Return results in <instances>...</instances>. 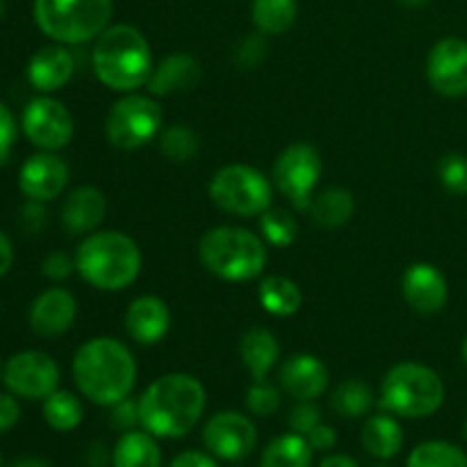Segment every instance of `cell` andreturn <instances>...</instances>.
<instances>
[{
    "instance_id": "6da1fadb",
    "label": "cell",
    "mask_w": 467,
    "mask_h": 467,
    "mask_svg": "<svg viewBox=\"0 0 467 467\" xmlns=\"http://www.w3.org/2000/svg\"><path fill=\"white\" fill-rule=\"evenodd\" d=\"M73 383L85 400L108 406L130 397L137 381V363L132 351L117 337L99 336L78 347L71 363Z\"/></svg>"
},
{
    "instance_id": "7a4b0ae2",
    "label": "cell",
    "mask_w": 467,
    "mask_h": 467,
    "mask_svg": "<svg viewBox=\"0 0 467 467\" xmlns=\"http://www.w3.org/2000/svg\"><path fill=\"white\" fill-rule=\"evenodd\" d=\"M205 404L208 395L199 379L185 372L164 374L141 392L140 427L158 441H178L194 431Z\"/></svg>"
},
{
    "instance_id": "3957f363",
    "label": "cell",
    "mask_w": 467,
    "mask_h": 467,
    "mask_svg": "<svg viewBox=\"0 0 467 467\" xmlns=\"http://www.w3.org/2000/svg\"><path fill=\"white\" fill-rule=\"evenodd\" d=\"M91 67L105 87L130 94L149 82L155 64L144 32L128 23H119L99 35L91 50Z\"/></svg>"
},
{
    "instance_id": "277c9868",
    "label": "cell",
    "mask_w": 467,
    "mask_h": 467,
    "mask_svg": "<svg viewBox=\"0 0 467 467\" xmlns=\"http://www.w3.org/2000/svg\"><path fill=\"white\" fill-rule=\"evenodd\" d=\"M76 272L100 292H121L140 278L141 251L121 231H94L76 251Z\"/></svg>"
},
{
    "instance_id": "5b68a950",
    "label": "cell",
    "mask_w": 467,
    "mask_h": 467,
    "mask_svg": "<svg viewBox=\"0 0 467 467\" xmlns=\"http://www.w3.org/2000/svg\"><path fill=\"white\" fill-rule=\"evenodd\" d=\"M201 265L213 276L231 283L258 278L267 267V242L242 226H214L199 240Z\"/></svg>"
},
{
    "instance_id": "8992f818",
    "label": "cell",
    "mask_w": 467,
    "mask_h": 467,
    "mask_svg": "<svg viewBox=\"0 0 467 467\" xmlns=\"http://www.w3.org/2000/svg\"><path fill=\"white\" fill-rule=\"evenodd\" d=\"M445 401V383L422 363H400L381 381L379 406L395 418L422 420L438 413Z\"/></svg>"
},
{
    "instance_id": "52a82bcc",
    "label": "cell",
    "mask_w": 467,
    "mask_h": 467,
    "mask_svg": "<svg viewBox=\"0 0 467 467\" xmlns=\"http://www.w3.org/2000/svg\"><path fill=\"white\" fill-rule=\"evenodd\" d=\"M112 18V0H35V21L48 39L80 46L99 39Z\"/></svg>"
},
{
    "instance_id": "ba28073f",
    "label": "cell",
    "mask_w": 467,
    "mask_h": 467,
    "mask_svg": "<svg viewBox=\"0 0 467 467\" xmlns=\"http://www.w3.org/2000/svg\"><path fill=\"white\" fill-rule=\"evenodd\" d=\"M208 194L222 213L249 219L260 217L272 208L274 187L260 169L249 164H226L210 178Z\"/></svg>"
},
{
    "instance_id": "9c48e42d",
    "label": "cell",
    "mask_w": 467,
    "mask_h": 467,
    "mask_svg": "<svg viewBox=\"0 0 467 467\" xmlns=\"http://www.w3.org/2000/svg\"><path fill=\"white\" fill-rule=\"evenodd\" d=\"M162 105L155 96L130 91L109 108L105 119V135L114 149L135 150L158 140L162 132Z\"/></svg>"
},
{
    "instance_id": "30bf717a",
    "label": "cell",
    "mask_w": 467,
    "mask_h": 467,
    "mask_svg": "<svg viewBox=\"0 0 467 467\" xmlns=\"http://www.w3.org/2000/svg\"><path fill=\"white\" fill-rule=\"evenodd\" d=\"M322 155L308 141H295L281 150L272 169V182L296 210L308 208L322 178Z\"/></svg>"
},
{
    "instance_id": "8fae6325",
    "label": "cell",
    "mask_w": 467,
    "mask_h": 467,
    "mask_svg": "<svg viewBox=\"0 0 467 467\" xmlns=\"http://www.w3.org/2000/svg\"><path fill=\"white\" fill-rule=\"evenodd\" d=\"M3 381L7 390L21 400L44 401L59 388V365L46 351H18L5 363Z\"/></svg>"
},
{
    "instance_id": "7c38bea8",
    "label": "cell",
    "mask_w": 467,
    "mask_h": 467,
    "mask_svg": "<svg viewBox=\"0 0 467 467\" xmlns=\"http://www.w3.org/2000/svg\"><path fill=\"white\" fill-rule=\"evenodd\" d=\"M201 438L208 454H213L214 459L237 463V461L249 459L251 451L255 450L258 429L249 415L237 413V410H222L203 424Z\"/></svg>"
},
{
    "instance_id": "4fadbf2b",
    "label": "cell",
    "mask_w": 467,
    "mask_h": 467,
    "mask_svg": "<svg viewBox=\"0 0 467 467\" xmlns=\"http://www.w3.org/2000/svg\"><path fill=\"white\" fill-rule=\"evenodd\" d=\"M23 132L41 150H59L73 140L76 123L62 100L41 94L26 105L21 117Z\"/></svg>"
},
{
    "instance_id": "5bb4252c",
    "label": "cell",
    "mask_w": 467,
    "mask_h": 467,
    "mask_svg": "<svg viewBox=\"0 0 467 467\" xmlns=\"http://www.w3.org/2000/svg\"><path fill=\"white\" fill-rule=\"evenodd\" d=\"M427 80L447 99L467 94V41L461 36H445L427 57Z\"/></svg>"
},
{
    "instance_id": "9a60e30c",
    "label": "cell",
    "mask_w": 467,
    "mask_h": 467,
    "mask_svg": "<svg viewBox=\"0 0 467 467\" xmlns=\"http://www.w3.org/2000/svg\"><path fill=\"white\" fill-rule=\"evenodd\" d=\"M68 185V164L57 150H41L30 155L18 171V190L30 201L48 203L55 201Z\"/></svg>"
},
{
    "instance_id": "2e32d148",
    "label": "cell",
    "mask_w": 467,
    "mask_h": 467,
    "mask_svg": "<svg viewBox=\"0 0 467 467\" xmlns=\"http://www.w3.org/2000/svg\"><path fill=\"white\" fill-rule=\"evenodd\" d=\"M401 295L415 313L436 315L447 306L450 285L436 265L413 263L401 276Z\"/></svg>"
},
{
    "instance_id": "e0dca14e",
    "label": "cell",
    "mask_w": 467,
    "mask_h": 467,
    "mask_svg": "<svg viewBox=\"0 0 467 467\" xmlns=\"http://www.w3.org/2000/svg\"><path fill=\"white\" fill-rule=\"evenodd\" d=\"M78 301L64 287H48L30 304L27 322L39 337H59L73 327Z\"/></svg>"
},
{
    "instance_id": "ac0fdd59",
    "label": "cell",
    "mask_w": 467,
    "mask_h": 467,
    "mask_svg": "<svg viewBox=\"0 0 467 467\" xmlns=\"http://www.w3.org/2000/svg\"><path fill=\"white\" fill-rule=\"evenodd\" d=\"M126 331L137 345L153 347L167 337L171 328V313L169 306L155 295H141L130 301L126 315H123Z\"/></svg>"
},
{
    "instance_id": "d6986e66",
    "label": "cell",
    "mask_w": 467,
    "mask_h": 467,
    "mask_svg": "<svg viewBox=\"0 0 467 467\" xmlns=\"http://www.w3.org/2000/svg\"><path fill=\"white\" fill-rule=\"evenodd\" d=\"M283 392L296 401H315L327 392L331 374L324 360L313 354H296L283 363L281 374Z\"/></svg>"
},
{
    "instance_id": "ffe728a7",
    "label": "cell",
    "mask_w": 467,
    "mask_h": 467,
    "mask_svg": "<svg viewBox=\"0 0 467 467\" xmlns=\"http://www.w3.org/2000/svg\"><path fill=\"white\" fill-rule=\"evenodd\" d=\"M73 71H76V59L67 46H44L27 62V82L39 94H53L71 82Z\"/></svg>"
},
{
    "instance_id": "44dd1931",
    "label": "cell",
    "mask_w": 467,
    "mask_h": 467,
    "mask_svg": "<svg viewBox=\"0 0 467 467\" xmlns=\"http://www.w3.org/2000/svg\"><path fill=\"white\" fill-rule=\"evenodd\" d=\"M108 214V199L94 185H80L67 194L62 203V226L71 235H89L99 231Z\"/></svg>"
},
{
    "instance_id": "7402d4cb",
    "label": "cell",
    "mask_w": 467,
    "mask_h": 467,
    "mask_svg": "<svg viewBox=\"0 0 467 467\" xmlns=\"http://www.w3.org/2000/svg\"><path fill=\"white\" fill-rule=\"evenodd\" d=\"M201 82V64L199 59L187 53H171L160 59L150 71L149 94L155 99H164L171 94L192 91Z\"/></svg>"
},
{
    "instance_id": "603a6c76",
    "label": "cell",
    "mask_w": 467,
    "mask_h": 467,
    "mask_svg": "<svg viewBox=\"0 0 467 467\" xmlns=\"http://www.w3.org/2000/svg\"><path fill=\"white\" fill-rule=\"evenodd\" d=\"M281 358L276 336L265 327H254L242 336L240 360L254 381H265Z\"/></svg>"
},
{
    "instance_id": "cb8c5ba5",
    "label": "cell",
    "mask_w": 467,
    "mask_h": 467,
    "mask_svg": "<svg viewBox=\"0 0 467 467\" xmlns=\"http://www.w3.org/2000/svg\"><path fill=\"white\" fill-rule=\"evenodd\" d=\"M360 442L365 451L379 461H390L404 447V429L400 420L392 413H379L365 420L363 431H360Z\"/></svg>"
},
{
    "instance_id": "d4e9b609",
    "label": "cell",
    "mask_w": 467,
    "mask_h": 467,
    "mask_svg": "<svg viewBox=\"0 0 467 467\" xmlns=\"http://www.w3.org/2000/svg\"><path fill=\"white\" fill-rule=\"evenodd\" d=\"M112 467H162L158 438L144 429L121 433L112 450Z\"/></svg>"
},
{
    "instance_id": "484cf974",
    "label": "cell",
    "mask_w": 467,
    "mask_h": 467,
    "mask_svg": "<svg viewBox=\"0 0 467 467\" xmlns=\"http://www.w3.org/2000/svg\"><path fill=\"white\" fill-rule=\"evenodd\" d=\"M354 208L356 203L349 190H345V187H328V190H322L310 199L306 213L310 214V219L319 228L336 231V228L345 226L354 217Z\"/></svg>"
},
{
    "instance_id": "4316f807",
    "label": "cell",
    "mask_w": 467,
    "mask_h": 467,
    "mask_svg": "<svg viewBox=\"0 0 467 467\" xmlns=\"http://www.w3.org/2000/svg\"><path fill=\"white\" fill-rule=\"evenodd\" d=\"M258 301L265 313L283 319L299 313L301 304H304V295H301V287L292 278L274 274V276L263 278V283L258 285Z\"/></svg>"
},
{
    "instance_id": "83f0119b",
    "label": "cell",
    "mask_w": 467,
    "mask_h": 467,
    "mask_svg": "<svg viewBox=\"0 0 467 467\" xmlns=\"http://www.w3.org/2000/svg\"><path fill=\"white\" fill-rule=\"evenodd\" d=\"M313 454L306 436L290 431L269 441L260 456V467H313Z\"/></svg>"
},
{
    "instance_id": "f1b7e54d",
    "label": "cell",
    "mask_w": 467,
    "mask_h": 467,
    "mask_svg": "<svg viewBox=\"0 0 467 467\" xmlns=\"http://www.w3.org/2000/svg\"><path fill=\"white\" fill-rule=\"evenodd\" d=\"M41 415H44L46 424H48L53 431L68 433L76 431L78 427L85 420V406H82L80 397L73 395L71 390H55L53 395H48L41 406Z\"/></svg>"
},
{
    "instance_id": "f546056e",
    "label": "cell",
    "mask_w": 467,
    "mask_h": 467,
    "mask_svg": "<svg viewBox=\"0 0 467 467\" xmlns=\"http://www.w3.org/2000/svg\"><path fill=\"white\" fill-rule=\"evenodd\" d=\"M251 18L263 35H285L296 21V0H254Z\"/></svg>"
},
{
    "instance_id": "4dcf8cb0",
    "label": "cell",
    "mask_w": 467,
    "mask_h": 467,
    "mask_svg": "<svg viewBox=\"0 0 467 467\" xmlns=\"http://www.w3.org/2000/svg\"><path fill=\"white\" fill-rule=\"evenodd\" d=\"M374 406V392L368 383L358 381V379H349L342 381L340 386L333 390L331 395V409L333 413L347 420H358L368 415Z\"/></svg>"
},
{
    "instance_id": "1f68e13d",
    "label": "cell",
    "mask_w": 467,
    "mask_h": 467,
    "mask_svg": "<svg viewBox=\"0 0 467 467\" xmlns=\"http://www.w3.org/2000/svg\"><path fill=\"white\" fill-rule=\"evenodd\" d=\"M406 467H467V454L447 441H427L410 451Z\"/></svg>"
},
{
    "instance_id": "d6a6232c",
    "label": "cell",
    "mask_w": 467,
    "mask_h": 467,
    "mask_svg": "<svg viewBox=\"0 0 467 467\" xmlns=\"http://www.w3.org/2000/svg\"><path fill=\"white\" fill-rule=\"evenodd\" d=\"M158 146H160V153L169 160V162H176V164H185L199 153V135H196L192 128L181 126H169L162 128V132L158 135Z\"/></svg>"
},
{
    "instance_id": "836d02e7",
    "label": "cell",
    "mask_w": 467,
    "mask_h": 467,
    "mask_svg": "<svg viewBox=\"0 0 467 467\" xmlns=\"http://www.w3.org/2000/svg\"><path fill=\"white\" fill-rule=\"evenodd\" d=\"M260 233L267 244L283 249V246L295 244L296 235H299V223L287 210L269 208L267 213L260 214Z\"/></svg>"
},
{
    "instance_id": "e575fe53",
    "label": "cell",
    "mask_w": 467,
    "mask_h": 467,
    "mask_svg": "<svg viewBox=\"0 0 467 467\" xmlns=\"http://www.w3.org/2000/svg\"><path fill=\"white\" fill-rule=\"evenodd\" d=\"M281 390L276 386H272V383H267V379L265 381H254V386L246 390L244 397L246 410L251 415H258V418H267V415L276 413L281 409Z\"/></svg>"
},
{
    "instance_id": "d590c367",
    "label": "cell",
    "mask_w": 467,
    "mask_h": 467,
    "mask_svg": "<svg viewBox=\"0 0 467 467\" xmlns=\"http://www.w3.org/2000/svg\"><path fill=\"white\" fill-rule=\"evenodd\" d=\"M438 178L450 194L467 196V155H445L438 164Z\"/></svg>"
},
{
    "instance_id": "8d00e7d4",
    "label": "cell",
    "mask_w": 467,
    "mask_h": 467,
    "mask_svg": "<svg viewBox=\"0 0 467 467\" xmlns=\"http://www.w3.org/2000/svg\"><path fill=\"white\" fill-rule=\"evenodd\" d=\"M319 422H322V409L315 401H296V406L287 415L290 431L299 433V436H308Z\"/></svg>"
},
{
    "instance_id": "74e56055",
    "label": "cell",
    "mask_w": 467,
    "mask_h": 467,
    "mask_svg": "<svg viewBox=\"0 0 467 467\" xmlns=\"http://www.w3.org/2000/svg\"><path fill=\"white\" fill-rule=\"evenodd\" d=\"M76 272V258H71L64 251H50L44 260H41V274L48 281H67L71 274Z\"/></svg>"
},
{
    "instance_id": "f35d334b",
    "label": "cell",
    "mask_w": 467,
    "mask_h": 467,
    "mask_svg": "<svg viewBox=\"0 0 467 467\" xmlns=\"http://www.w3.org/2000/svg\"><path fill=\"white\" fill-rule=\"evenodd\" d=\"M18 137V126L16 119H14L12 109L0 100V167L9 160L12 155L14 144H16Z\"/></svg>"
},
{
    "instance_id": "ab89813d",
    "label": "cell",
    "mask_w": 467,
    "mask_h": 467,
    "mask_svg": "<svg viewBox=\"0 0 467 467\" xmlns=\"http://www.w3.org/2000/svg\"><path fill=\"white\" fill-rule=\"evenodd\" d=\"M112 424L119 431H132L140 424V400H130L126 397L123 401L112 406Z\"/></svg>"
},
{
    "instance_id": "60d3db41",
    "label": "cell",
    "mask_w": 467,
    "mask_h": 467,
    "mask_svg": "<svg viewBox=\"0 0 467 467\" xmlns=\"http://www.w3.org/2000/svg\"><path fill=\"white\" fill-rule=\"evenodd\" d=\"M18 420H21V406H18L16 395L0 392V433L12 431Z\"/></svg>"
},
{
    "instance_id": "b9f144b4",
    "label": "cell",
    "mask_w": 467,
    "mask_h": 467,
    "mask_svg": "<svg viewBox=\"0 0 467 467\" xmlns=\"http://www.w3.org/2000/svg\"><path fill=\"white\" fill-rule=\"evenodd\" d=\"M21 226L30 233H39L46 226V208L41 201H30L21 208Z\"/></svg>"
},
{
    "instance_id": "7bdbcfd3",
    "label": "cell",
    "mask_w": 467,
    "mask_h": 467,
    "mask_svg": "<svg viewBox=\"0 0 467 467\" xmlns=\"http://www.w3.org/2000/svg\"><path fill=\"white\" fill-rule=\"evenodd\" d=\"M306 441L313 447V451H331L333 447L337 445V431L333 427H328V424L319 422L317 427L306 436Z\"/></svg>"
},
{
    "instance_id": "ee69618b",
    "label": "cell",
    "mask_w": 467,
    "mask_h": 467,
    "mask_svg": "<svg viewBox=\"0 0 467 467\" xmlns=\"http://www.w3.org/2000/svg\"><path fill=\"white\" fill-rule=\"evenodd\" d=\"M167 467H219V463L213 454L187 450V451H181V454H178Z\"/></svg>"
},
{
    "instance_id": "f6af8a7d",
    "label": "cell",
    "mask_w": 467,
    "mask_h": 467,
    "mask_svg": "<svg viewBox=\"0 0 467 467\" xmlns=\"http://www.w3.org/2000/svg\"><path fill=\"white\" fill-rule=\"evenodd\" d=\"M265 55V44L258 36H249V39L242 41V46L237 48V62L244 64V67H255V64L263 59Z\"/></svg>"
},
{
    "instance_id": "bcb514c9",
    "label": "cell",
    "mask_w": 467,
    "mask_h": 467,
    "mask_svg": "<svg viewBox=\"0 0 467 467\" xmlns=\"http://www.w3.org/2000/svg\"><path fill=\"white\" fill-rule=\"evenodd\" d=\"M14 265V244L3 231H0V278L12 269Z\"/></svg>"
},
{
    "instance_id": "7dc6e473",
    "label": "cell",
    "mask_w": 467,
    "mask_h": 467,
    "mask_svg": "<svg viewBox=\"0 0 467 467\" xmlns=\"http://www.w3.org/2000/svg\"><path fill=\"white\" fill-rule=\"evenodd\" d=\"M317 467H360L358 461L349 454H328L319 461Z\"/></svg>"
},
{
    "instance_id": "c3c4849f",
    "label": "cell",
    "mask_w": 467,
    "mask_h": 467,
    "mask_svg": "<svg viewBox=\"0 0 467 467\" xmlns=\"http://www.w3.org/2000/svg\"><path fill=\"white\" fill-rule=\"evenodd\" d=\"M9 467H50V465L41 459H18L16 463H12Z\"/></svg>"
},
{
    "instance_id": "681fc988",
    "label": "cell",
    "mask_w": 467,
    "mask_h": 467,
    "mask_svg": "<svg viewBox=\"0 0 467 467\" xmlns=\"http://www.w3.org/2000/svg\"><path fill=\"white\" fill-rule=\"evenodd\" d=\"M400 3L409 5V7H422V5L427 3V0H400Z\"/></svg>"
},
{
    "instance_id": "f907efd6",
    "label": "cell",
    "mask_w": 467,
    "mask_h": 467,
    "mask_svg": "<svg viewBox=\"0 0 467 467\" xmlns=\"http://www.w3.org/2000/svg\"><path fill=\"white\" fill-rule=\"evenodd\" d=\"M5 16V0H0V18Z\"/></svg>"
},
{
    "instance_id": "816d5d0a",
    "label": "cell",
    "mask_w": 467,
    "mask_h": 467,
    "mask_svg": "<svg viewBox=\"0 0 467 467\" xmlns=\"http://www.w3.org/2000/svg\"><path fill=\"white\" fill-rule=\"evenodd\" d=\"M463 358H465V363H467V337H465V342H463Z\"/></svg>"
},
{
    "instance_id": "f5cc1de1",
    "label": "cell",
    "mask_w": 467,
    "mask_h": 467,
    "mask_svg": "<svg viewBox=\"0 0 467 467\" xmlns=\"http://www.w3.org/2000/svg\"><path fill=\"white\" fill-rule=\"evenodd\" d=\"M3 369H5V365H3V360H0V379H3Z\"/></svg>"
},
{
    "instance_id": "db71d44e",
    "label": "cell",
    "mask_w": 467,
    "mask_h": 467,
    "mask_svg": "<svg viewBox=\"0 0 467 467\" xmlns=\"http://www.w3.org/2000/svg\"><path fill=\"white\" fill-rule=\"evenodd\" d=\"M465 441H467V420H465Z\"/></svg>"
},
{
    "instance_id": "11a10c76",
    "label": "cell",
    "mask_w": 467,
    "mask_h": 467,
    "mask_svg": "<svg viewBox=\"0 0 467 467\" xmlns=\"http://www.w3.org/2000/svg\"><path fill=\"white\" fill-rule=\"evenodd\" d=\"M0 467H3V454H0Z\"/></svg>"
},
{
    "instance_id": "9f6ffc18",
    "label": "cell",
    "mask_w": 467,
    "mask_h": 467,
    "mask_svg": "<svg viewBox=\"0 0 467 467\" xmlns=\"http://www.w3.org/2000/svg\"><path fill=\"white\" fill-rule=\"evenodd\" d=\"M381 467H388V465H381Z\"/></svg>"
}]
</instances>
